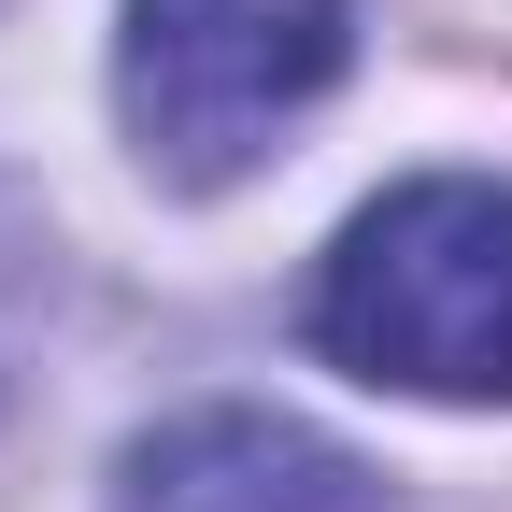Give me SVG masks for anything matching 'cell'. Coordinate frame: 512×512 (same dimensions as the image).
<instances>
[{
    "instance_id": "6da1fadb",
    "label": "cell",
    "mask_w": 512,
    "mask_h": 512,
    "mask_svg": "<svg viewBox=\"0 0 512 512\" xmlns=\"http://www.w3.org/2000/svg\"><path fill=\"white\" fill-rule=\"evenodd\" d=\"M313 356L399 399H512V185H384L313 271Z\"/></svg>"
},
{
    "instance_id": "7a4b0ae2",
    "label": "cell",
    "mask_w": 512,
    "mask_h": 512,
    "mask_svg": "<svg viewBox=\"0 0 512 512\" xmlns=\"http://www.w3.org/2000/svg\"><path fill=\"white\" fill-rule=\"evenodd\" d=\"M342 72V0H128L114 100L171 185H228Z\"/></svg>"
},
{
    "instance_id": "3957f363",
    "label": "cell",
    "mask_w": 512,
    "mask_h": 512,
    "mask_svg": "<svg viewBox=\"0 0 512 512\" xmlns=\"http://www.w3.org/2000/svg\"><path fill=\"white\" fill-rule=\"evenodd\" d=\"M114 512H370V470L342 441H313L299 413H256V399H200L128 441Z\"/></svg>"
}]
</instances>
